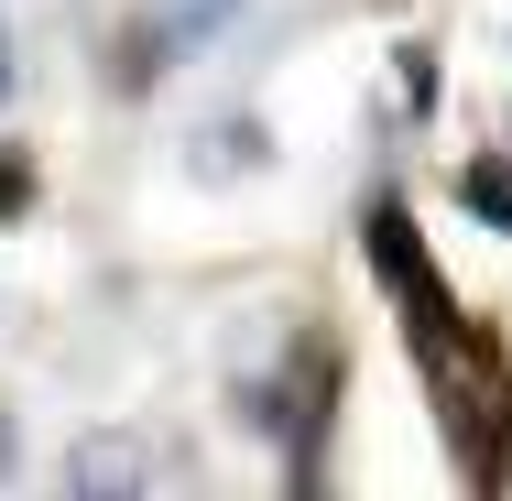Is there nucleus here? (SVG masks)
Masks as SVG:
<instances>
[{
  "label": "nucleus",
  "instance_id": "1",
  "mask_svg": "<svg viewBox=\"0 0 512 501\" xmlns=\"http://www.w3.org/2000/svg\"><path fill=\"white\" fill-rule=\"evenodd\" d=\"M55 480H66L77 501H88V491H99V501H120V491H153L164 469H153V447H142V436H77Z\"/></svg>",
  "mask_w": 512,
  "mask_h": 501
},
{
  "label": "nucleus",
  "instance_id": "2",
  "mask_svg": "<svg viewBox=\"0 0 512 501\" xmlns=\"http://www.w3.org/2000/svg\"><path fill=\"white\" fill-rule=\"evenodd\" d=\"M229 11H240V0H164V11H153V55H175V66L207 55V44L229 33Z\"/></svg>",
  "mask_w": 512,
  "mask_h": 501
},
{
  "label": "nucleus",
  "instance_id": "3",
  "mask_svg": "<svg viewBox=\"0 0 512 501\" xmlns=\"http://www.w3.org/2000/svg\"><path fill=\"white\" fill-rule=\"evenodd\" d=\"M360 240H371V262L393 273V295H425V284H436V273L414 262V229H404V207H371V229H360Z\"/></svg>",
  "mask_w": 512,
  "mask_h": 501
},
{
  "label": "nucleus",
  "instance_id": "4",
  "mask_svg": "<svg viewBox=\"0 0 512 501\" xmlns=\"http://www.w3.org/2000/svg\"><path fill=\"white\" fill-rule=\"evenodd\" d=\"M458 197H469L480 229H502V240H512V153H480V164L458 175Z\"/></svg>",
  "mask_w": 512,
  "mask_h": 501
},
{
  "label": "nucleus",
  "instance_id": "5",
  "mask_svg": "<svg viewBox=\"0 0 512 501\" xmlns=\"http://www.w3.org/2000/svg\"><path fill=\"white\" fill-rule=\"evenodd\" d=\"M207 164H273V131H207Z\"/></svg>",
  "mask_w": 512,
  "mask_h": 501
},
{
  "label": "nucleus",
  "instance_id": "6",
  "mask_svg": "<svg viewBox=\"0 0 512 501\" xmlns=\"http://www.w3.org/2000/svg\"><path fill=\"white\" fill-rule=\"evenodd\" d=\"M22 207H33V164H22V153H0V218H22Z\"/></svg>",
  "mask_w": 512,
  "mask_h": 501
},
{
  "label": "nucleus",
  "instance_id": "7",
  "mask_svg": "<svg viewBox=\"0 0 512 501\" xmlns=\"http://www.w3.org/2000/svg\"><path fill=\"white\" fill-rule=\"evenodd\" d=\"M11 88H22V33H11V11H0V109H11Z\"/></svg>",
  "mask_w": 512,
  "mask_h": 501
},
{
  "label": "nucleus",
  "instance_id": "8",
  "mask_svg": "<svg viewBox=\"0 0 512 501\" xmlns=\"http://www.w3.org/2000/svg\"><path fill=\"white\" fill-rule=\"evenodd\" d=\"M22 480V436H11V414H0V491Z\"/></svg>",
  "mask_w": 512,
  "mask_h": 501
}]
</instances>
